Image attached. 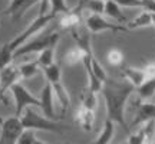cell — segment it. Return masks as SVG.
<instances>
[{
    "instance_id": "4316f807",
    "label": "cell",
    "mask_w": 155,
    "mask_h": 144,
    "mask_svg": "<svg viewBox=\"0 0 155 144\" xmlns=\"http://www.w3.org/2000/svg\"><path fill=\"white\" fill-rule=\"evenodd\" d=\"M106 61L111 67H119L124 62V53L119 49H109L108 50V55H106Z\"/></svg>"
},
{
    "instance_id": "d6a6232c",
    "label": "cell",
    "mask_w": 155,
    "mask_h": 144,
    "mask_svg": "<svg viewBox=\"0 0 155 144\" xmlns=\"http://www.w3.org/2000/svg\"><path fill=\"white\" fill-rule=\"evenodd\" d=\"M142 7L145 9V12H150V13L155 15V0H144Z\"/></svg>"
},
{
    "instance_id": "2e32d148",
    "label": "cell",
    "mask_w": 155,
    "mask_h": 144,
    "mask_svg": "<svg viewBox=\"0 0 155 144\" xmlns=\"http://www.w3.org/2000/svg\"><path fill=\"white\" fill-rule=\"evenodd\" d=\"M115 122L106 118L104 122V127L101 130V133L98 134V137L94 140L92 144H109L114 139V133H115Z\"/></svg>"
},
{
    "instance_id": "74e56055",
    "label": "cell",
    "mask_w": 155,
    "mask_h": 144,
    "mask_svg": "<svg viewBox=\"0 0 155 144\" xmlns=\"http://www.w3.org/2000/svg\"><path fill=\"white\" fill-rule=\"evenodd\" d=\"M61 144H72V143H61Z\"/></svg>"
},
{
    "instance_id": "7a4b0ae2",
    "label": "cell",
    "mask_w": 155,
    "mask_h": 144,
    "mask_svg": "<svg viewBox=\"0 0 155 144\" xmlns=\"http://www.w3.org/2000/svg\"><path fill=\"white\" fill-rule=\"evenodd\" d=\"M20 121L23 124L25 130H35V131H48V133H59L62 134L66 128L62 125L59 121L50 120L48 117L40 115L38 111L33 110L32 107L20 115Z\"/></svg>"
},
{
    "instance_id": "44dd1931",
    "label": "cell",
    "mask_w": 155,
    "mask_h": 144,
    "mask_svg": "<svg viewBox=\"0 0 155 144\" xmlns=\"http://www.w3.org/2000/svg\"><path fill=\"white\" fill-rule=\"evenodd\" d=\"M81 105L88 108V110H94L98 105V94L91 91L89 88H85L82 91V95H81Z\"/></svg>"
},
{
    "instance_id": "603a6c76",
    "label": "cell",
    "mask_w": 155,
    "mask_h": 144,
    "mask_svg": "<svg viewBox=\"0 0 155 144\" xmlns=\"http://www.w3.org/2000/svg\"><path fill=\"white\" fill-rule=\"evenodd\" d=\"M13 50L9 48V45L5 43L0 48V72L3 71L6 67H9L13 62Z\"/></svg>"
},
{
    "instance_id": "d590c367",
    "label": "cell",
    "mask_w": 155,
    "mask_h": 144,
    "mask_svg": "<svg viewBox=\"0 0 155 144\" xmlns=\"http://www.w3.org/2000/svg\"><path fill=\"white\" fill-rule=\"evenodd\" d=\"M152 25L155 26V15H152Z\"/></svg>"
},
{
    "instance_id": "836d02e7",
    "label": "cell",
    "mask_w": 155,
    "mask_h": 144,
    "mask_svg": "<svg viewBox=\"0 0 155 144\" xmlns=\"http://www.w3.org/2000/svg\"><path fill=\"white\" fill-rule=\"evenodd\" d=\"M144 72H145L147 79H150V78H155V63H148V65L144 68Z\"/></svg>"
},
{
    "instance_id": "ffe728a7",
    "label": "cell",
    "mask_w": 155,
    "mask_h": 144,
    "mask_svg": "<svg viewBox=\"0 0 155 144\" xmlns=\"http://www.w3.org/2000/svg\"><path fill=\"white\" fill-rule=\"evenodd\" d=\"M151 25H152V13L144 10L142 13H139L132 22L128 23V28L129 29H141V28L151 26Z\"/></svg>"
},
{
    "instance_id": "f1b7e54d",
    "label": "cell",
    "mask_w": 155,
    "mask_h": 144,
    "mask_svg": "<svg viewBox=\"0 0 155 144\" xmlns=\"http://www.w3.org/2000/svg\"><path fill=\"white\" fill-rule=\"evenodd\" d=\"M36 140H38V137H36L35 130H23V133L20 134L16 144H35Z\"/></svg>"
},
{
    "instance_id": "f35d334b",
    "label": "cell",
    "mask_w": 155,
    "mask_h": 144,
    "mask_svg": "<svg viewBox=\"0 0 155 144\" xmlns=\"http://www.w3.org/2000/svg\"><path fill=\"white\" fill-rule=\"evenodd\" d=\"M122 144H128V143H122Z\"/></svg>"
},
{
    "instance_id": "277c9868",
    "label": "cell",
    "mask_w": 155,
    "mask_h": 144,
    "mask_svg": "<svg viewBox=\"0 0 155 144\" xmlns=\"http://www.w3.org/2000/svg\"><path fill=\"white\" fill-rule=\"evenodd\" d=\"M55 15L53 13H48V15H38V16L33 19V22L29 25L26 29H23L20 33L17 35L16 38H13L10 40V42H7V45H9V48H10L13 52L19 48V46H22L23 43H26L28 40H30V39L33 38L35 35H38L42 29H45L48 25H49L53 19H55Z\"/></svg>"
},
{
    "instance_id": "5b68a950",
    "label": "cell",
    "mask_w": 155,
    "mask_h": 144,
    "mask_svg": "<svg viewBox=\"0 0 155 144\" xmlns=\"http://www.w3.org/2000/svg\"><path fill=\"white\" fill-rule=\"evenodd\" d=\"M59 40V33L58 32H52L42 36V38H33L28 40L26 43L19 46L15 52H13V58H20L23 55H29V53H40L42 50L48 49L50 46H56Z\"/></svg>"
},
{
    "instance_id": "7c38bea8",
    "label": "cell",
    "mask_w": 155,
    "mask_h": 144,
    "mask_svg": "<svg viewBox=\"0 0 155 144\" xmlns=\"http://www.w3.org/2000/svg\"><path fill=\"white\" fill-rule=\"evenodd\" d=\"M35 5H39L38 0H12L5 13L12 17L13 22H16Z\"/></svg>"
},
{
    "instance_id": "d4e9b609",
    "label": "cell",
    "mask_w": 155,
    "mask_h": 144,
    "mask_svg": "<svg viewBox=\"0 0 155 144\" xmlns=\"http://www.w3.org/2000/svg\"><path fill=\"white\" fill-rule=\"evenodd\" d=\"M49 2H50V13H53L55 16L65 15V13L71 10L66 0H49Z\"/></svg>"
},
{
    "instance_id": "1f68e13d",
    "label": "cell",
    "mask_w": 155,
    "mask_h": 144,
    "mask_svg": "<svg viewBox=\"0 0 155 144\" xmlns=\"http://www.w3.org/2000/svg\"><path fill=\"white\" fill-rule=\"evenodd\" d=\"M119 7H142L144 0H115Z\"/></svg>"
},
{
    "instance_id": "9a60e30c",
    "label": "cell",
    "mask_w": 155,
    "mask_h": 144,
    "mask_svg": "<svg viewBox=\"0 0 155 144\" xmlns=\"http://www.w3.org/2000/svg\"><path fill=\"white\" fill-rule=\"evenodd\" d=\"M122 74H124V77H125V79H127L128 82L131 84L132 87H135V89L147 79L144 69H139V68L125 67L122 69Z\"/></svg>"
},
{
    "instance_id": "8992f818",
    "label": "cell",
    "mask_w": 155,
    "mask_h": 144,
    "mask_svg": "<svg viewBox=\"0 0 155 144\" xmlns=\"http://www.w3.org/2000/svg\"><path fill=\"white\" fill-rule=\"evenodd\" d=\"M10 92L13 95V100H15V115L16 117H20L30 107H38L39 108V105H40L38 97H35L20 82L15 84L10 88Z\"/></svg>"
},
{
    "instance_id": "e0dca14e",
    "label": "cell",
    "mask_w": 155,
    "mask_h": 144,
    "mask_svg": "<svg viewBox=\"0 0 155 144\" xmlns=\"http://www.w3.org/2000/svg\"><path fill=\"white\" fill-rule=\"evenodd\" d=\"M105 13L108 17H111L112 20H115L118 25H124V23L127 22V17H125V15L122 13L121 7H119V5L116 3L115 0H108L105 3Z\"/></svg>"
},
{
    "instance_id": "4fadbf2b",
    "label": "cell",
    "mask_w": 155,
    "mask_h": 144,
    "mask_svg": "<svg viewBox=\"0 0 155 144\" xmlns=\"http://www.w3.org/2000/svg\"><path fill=\"white\" fill-rule=\"evenodd\" d=\"M85 2L86 0H81L79 5L75 7V9H71V10L62 15L61 20H59V25H61L63 29H71L79 26V22H81V12H82L83 6H85Z\"/></svg>"
},
{
    "instance_id": "8d00e7d4",
    "label": "cell",
    "mask_w": 155,
    "mask_h": 144,
    "mask_svg": "<svg viewBox=\"0 0 155 144\" xmlns=\"http://www.w3.org/2000/svg\"><path fill=\"white\" fill-rule=\"evenodd\" d=\"M147 144H155V141H152V143H147Z\"/></svg>"
},
{
    "instance_id": "3957f363",
    "label": "cell",
    "mask_w": 155,
    "mask_h": 144,
    "mask_svg": "<svg viewBox=\"0 0 155 144\" xmlns=\"http://www.w3.org/2000/svg\"><path fill=\"white\" fill-rule=\"evenodd\" d=\"M45 77H46V82H49L53 88V94H55V98H58L59 104H61V120L65 117L68 108L71 107V97L68 94L66 88L63 87V82H62V69L61 65L58 63H53L50 67L45 68L43 71Z\"/></svg>"
},
{
    "instance_id": "83f0119b",
    "label": "cell",
    "mask_w": 155,
    "mask_h": 144,
    "mask_svg": "<svg viewBox=\"0 0 155 144\" xmlns=\"http://www.w3.org/2000/svg\"><path fill=\"white\" fill-rule=\"evenodd\" d=\"M141 128H142L144 135H145V144L155 141V120H151V121L145 122Z\"/></svg>"
},
{
    "instance_id": "ac0fdd59",
    "label": "cell",
    "mask_w": 155,
    "mask_h": 144,
    "mask_svg": "<svg viewBox=\"0 0 155 144\" xmlns=\"http://www.w3.org/2000/svg\"><path fill=\"white\" fill-rule=\"evenodd\" d=\"M135 92L138 94L139 100H150L155 95V78H150V79H145L144 82L139 85L138 88L135 89Z\"/></svg>"
},
{
    "instance_id": "4dcf8cb0",
    "label": "cell",
    "mask_w": 155,
    "mask_h": 144,
    "mask_svg": "<svg viewBox=\"0 0 155 144\" xmlns=\"http://www.w3.org/2000/svg\"><path fill=\"white\" fill-rule=\"evenodd\" d=\"M127 143L128 144H145V135H144L142 128H139L138 131L129 134V139H128Z\"/></svg>"
},
{
    "instance_id": "5bb4252c",
    "label": "cell",
    "mask_w": 155,
    "mask_h": 144,
    "mask_svg": "<svg viewBox=\"0 0 155 144\" xmlns=\"http://www.w3.org/2000/svg\"><path fill=\"white\" fill-rule=\"evenodd\" d=\"M75 118H76L79 127L82 128L83 131L89 133L94 128V124H95V111L94 110H88V108L81 105L78 108Z\"/></svg>"
},
{
    "instance_id": "cb8c5ba5",
    "label": "cell",
    "mask_w": 155,
    "mask_h": 144,
    "mask_svg": "<svg viewBox=\"0 0 155 144\" xmlns=\"http://www.w3.org/2000/svg\"><path fill=\"white\" fill-rule=\"evenodd\" d=\"M82 61H83V53L78 46L69 49V52L65 55V62H66L68 65H76V63H79V62H82Z\"/></svg>"
},
{
    "instance_id": "f546056e",
    "label": "cell",
    "mask_w": 155,
    "mask_h": 144,
    "mask_svg": "<svg viewBox=\"0 0 155 144\" xmlns=\"http://www.w3.org/2000/svg\"><path fill=\"white\" fill-rule=\"evenodd\" d=\"M92 72H94V75L99 79L101 82H105L106 79H108V75H106L104 67L96 61V58H95V56H94V59H92Z\"/></svg>"
},
{
    "instance_id": "ba28073f",
    "label": "cell",
    "mask_w": 155,
    "mask_h": 144,
    "mask_svg": "<svg viewBox=\"0 0 155 144\" xmlns=\"http://www.w3.org/2000/svg\"><path fill=\"white\" fill-rule=\"evenodd\" d=\"M85 26L89 29L91 33H102V32H114V33H118V32L128 30L124 25L112 23L108 19H105L102 15H92V13L86 17Z\"/></svg>"
},
{
    "instance_id": "9c48e42d",
    "label": "cell",
    "mask_w": 155,
    "mask_h": 144,
    "mask_svg": "<svg viewBox=\"0 0 155 144\" xmlns=\"http://www.w3.org/2000/svg\"><path fill=\"white\" fill-rule=\"evenodd\" d=\"M22 75H20V69L19 65L10 63L9 67H6L3 71L0 72V101L6 102L5 101V92L15 85V84L20 82Z\"/></svg>"
},
{
    "instance_id": "e575fe53",
    "label": "cell",
    "mask_w": 155,
    "mask_h": 144,
    "mask_svg": "<svg viewBox=\"0 0 155 144\" xmlns=\"http://www.w3.org/2000/svg\"><path fill=\"white\" fill-rule=\"evenodd\" d=\"M35 144H48V143H45V141H42V140H39V139H38Z\"/></svg>"
},
{
    "instance_id": "d6986e66",
    "label": "cell",
    "mask_w": 155,
    "mask_h": 144,
    "mask_svg": "<svg viewBox=\"0 0 155 144\" xmlns=\"http://www.w3.org/2000/svg\"><path fill=\"white\" fill-rule=\"evenodd\" d=\"M55 49H56V46H50V48L42 50V52L39 53L36 62H38V65L40 67L42 71H43L45 68H48L55 63Z\"/></svg>"
},
{
    "instance_id": "7402d4cb",
    "label": "cell",
    "mask_w": 155,
    "mask_h": 144,
    "mask_svg": "<svg viewBox=\"0 0 155 144\" xmlns=\"http://www.w3.org/2000/svg\"><path fill=\"white\" fill-rule=\"evenodd\" d=\"M19 69H20V75H22L23 79L33 78L35 75H38L39 72L42 71L36 61H35V62H26V63H22V65H19Z\"/></svg>"
},
{
    "instance_id": "30bf717a",
    "label": "cell",
    "mask_w": 155,
    "mask_h": 144,
    "mask_svg": "<svg viewBox=\"0 0 155 144\" xmlns=\"http://www.w3.org/2000/svg\"><path fill=\"white\" fill-rule=\"evenodd\" d=\"M53 101H55L53 88H52V85H50L49 82H46L45 84V87H43V89L40 91V97H39L40 105H39V108L43 111L45 117H48V118H50V120H55V121H59L61 117L56 114Z\"/></svg>"
},
{
    "instance_id": "8fae6325",
    "label": "cell",
    "mask_w": 155,
    "mask_h": 144,
    "mask_svg": "<svg viewBox=\"0 0 155 144\" xmlns=\"http://www.w3.org/2000/svg\"><path fill=\"white\" fill-rule=\"evenodd\" d=\"M155 120V104L148 101L139 100L135 104V114H134L132 125H144L145 122Z\"/></svg>"
},
{
    "instance_id": "ab89813d",
    "label": "cell",
    "mask_w": 155,
    "mask_h": 144,
    "mask_svg": "<svg viewBox=\"0 0 155 144\" xmlns=\"http://www.w3.org/2000/svg\"><path fill=\"white\" fill-rule=\"evenodd\" d=\"M105 2H108V0H105Z\"/></svg>"
},
{
    "instance_id": "484cf974",
    "label": "cell",
    "mask_w": 155,
    "mask_h": 144,
    "mask_svg": "<svg viewBox=\"0 0 155 144\" xmlns=\"http://www.w3.org/2000/svg\"><path fill=\"white\" fill-rule=\"evenodd\" d=\"M105 0H86L85 7L92 12V15H102L105 12Z\"/></svg>"
},
{
    "instance_id": "52a82bcc",
    "label": "cell",
    "mask_w": 155,
    "mask_h": 144,
    "mask_svg": "<svg viewBox=\"0 0 155 144\" xmlns=\"http://www.w3.org/2000/svg\"><path fill=\"white\" fill-rule=\"evenodd\" d=\"M23 130L20 117L12 115L0 118V144H16Z\"/></svg>"
},
{
    "instance_id": "6da1fadb",
    "label": "cell",
    "mask_w": 155,
    "mask_h": 144,
    "mask_svg": "<svg viewBox=\"0 0 155 144\" xmlns=\"http://www.w3.org/2000/svg\"><path fill=\"white\" fill-rule=\"evenodd\" d=\"M134 92L135 87H132L128 81H118L109 78L104 82V87L101 89L106 107V118L124 128L125 133H129V127L125 120V110L128 100Z\"/></svg>"
}]
</instances>
